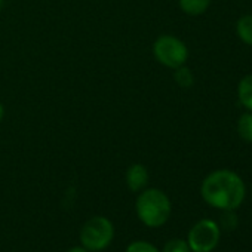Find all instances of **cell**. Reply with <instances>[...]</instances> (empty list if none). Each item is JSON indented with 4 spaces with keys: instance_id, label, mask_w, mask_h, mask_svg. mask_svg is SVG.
<instances>
[{
    "instance_id": "obj_1",
    "label": "cell",
    "mask_w": 252,
    "mask_h": 252,
    "mask_svg": "<svg viewBox=\"0 0 252 252\" xmlns=\"http://www.w3.org/2000/svg\"><path fill=\"white\" fill-rule=\"evenodd\" d=\"M203 200L218 209L233 211L240 206L245 197V184L242 178L228 169H220L209 174L202 183Z\"/></svg>"
},
{
    "instance_id": "obj_2",
    "label": "cell",
    "mask_w": 252,
    "mask_h": 252,
    "mask_svg": "<svg viewBox=\"0 0 252 252\" xmlns=\"http://www.w3.org/2000/svg\"><path fill=\"white\" fill-rule=\"evenodd\" d=\"M137 215L147 227L163 225L171 215V200L159 189H146L135 203Z\"/></svg>"
},
{
    "instance_id": "obj_3",
    "label": "cell",
    "mask_w": 252,
    "mask_h": 252,
    "mask_svg": "<svg viewBox=\"0 0 252 252\" xmlns=\"http://www.w3.org/2000/svg\"><path fill=\"white\" fill-rule=\"evenodd\" d=\"M114 237V227L105 217H92L80 230V243L89 252L105 249Z\"/></svg>"
},
{
    "instance_id": "obj_4",
    "label": "cell",
    "mask_w": 252,
    "mask_h": 252,
    "mask_svg": "<svg viewBox=\"0 0 252 252\" xmlns=\"http://www.w3.org/2000/svg\"><path fill=\"white\" fill-rule=\"evenodd\" d=\"M153 54L162 65L172 70L186 65L189 60V49L186 43L171 34H163L156 39L153 43Z\"/></svg>"
},
{
    "instance_id": "obj_5",
    "label": "cell",
    "mask_w": 252,
    "mask_h": 252,
    "mask_svg": "<svg viewBox=\"0 0 252 252\" xmlns=\"http://www.w3.org/2000/svg\"><path fill=\"white\" fill-rule=\"evenodd\" d=\"M220 240V227L211 220H202L189 233V246L194 252H211Z\"/></svg>"
},
{
    "instance_id": "obj_6",
    "label": "cell",
    "mask_w": 252,
    "mask_h": 252,
    "mask_svg": "<svg viewBox=\"0 0 252 252\" xmlns=\"http://www.w3.org/2000/svg\"><path fill=\"white\" fill-rule=\"evenodd\" d=\"M126 184H128V189L134 193L143 191L146 189V186L149 184L147 168L141 163L131 165L128 168V171H126Z\"/></svg>"
},
{
    "instance_id": "obj_7",
    "label": "cell",
    "mask_w": 252,
    "mask_h": 252,
    "mask_svg": "<svg viewBox=\"0 0 252 252\" xmlns=\"http://www.w3.org/2000/svg\"><path fill=\"white\" fill-rule=\"evenodd\" d=\"M211 0H180V8L190 17H199L208 11Z\"/></svg>"
},
{
    "instance_id": "obj_8",
    "label": "cell",
    "mask_w": 252,
    "mask_h": 252,
    "mask_svg": "<svg viewBox=\"0 0 252 252\" xmlns=\"http://www.w3.org/2000/svg\"><path fill=\"white\" fill-rule=\"evenodd\" d=\"M237 95L240 102L252 113V74L245 76L237 86Z\"/></svg>"
},
{
    "instance_id": "obj_9",
    "label": "cell",
    "mask_w": 252,
    "mask_h": 252,
    "mask_svg": "<svg viewBox=\"0 0 252 252\" xmlns=\"http://www.w3.org/2000/svg\"><path fill=\"white\" fill-rule=\"evenodd\" d=\"M236 32H237L239 39L243 43L252 46V15L246 14V15L240 17L236 24Z\"/></svg>"
},
{
    "instance_id": "obj_10",
    "label": "cell",
    "mask_w": 252,
    "mask_h": 252,
    "mask_svg": "<svg viewBox=\"0 0 252 252\" xmlns=\"http://www.w3.org/2000/svg\"><path fill=\"white\" fill-rule=\"evenodd\" d=\"M237 132H239V137L243 141L252 143V113H243L239 117Z\"/></svg>"
},
{
    "instance_id": "obj_11",
    "label": "cell",
    "mask_w": 252,
    "mask_h": 252,
    "mask_svg": "<svg viewBox=\"0 0 252 252\" xmlns=\"http://www.w3.org/2000/svg\"><path fill=\"white\" fill-rule=\"evenodd\" d=\"M174 79H175V82H177L181 88H190V86L194 83L193 71H191L189 67H186V65H181V67L175 68Z\"/></svg>"
},
{
    "instance_id": "obj_12",
    "label": "cell",
    "mask_w": 252,
    "mask_h": 252,
    "mask_svg": "<svg viewBox=\"0 0 252 252\" xmlns=\"http://www.w3.org/2000/svg\"><path fill=\"white\" fill-rule=\"evenodd\" d=\"M125 252H159L156 246H153L152 243L149 242H144V240H137V242H132L128 245Z\"/></svg>"
},
{
    "instance_id": "obj_13",
    "label": "cell",
    "mask_w": 252,
    "mask_h": 252,
    "mask_svg": "<svg viewBox=\"0 0 252 252\" xmlns=\"http://www.w3.org/2000/svg\"><path fill=\"white\" fill-rule=\"evenodd\" d=\"M163 252H190V246L186 240L172 239L165 245Z\"/></svg>"
},
{
    "instance_id": "obj_14",
    "label": "cell",
    "mask_w": 252,
    "mask_h": 252,
    "mask_svg": "<svg viewBox=\"0 0 252 252\" xmlns=\"http://www.w3.org/2000/svg\"><path fill=\"white\" fill-rule=\"evenodd\" d=\"M222 224H224V227H227V228H234L236 224H237L236 215H234L231 211H225V214L222 215Z\"/></svg>"
},
{
    "instance_id": "obj_15",
    "label": "cell",
    "mask_w": 252,
    "mask_h": 252,
    "mask_svg": "<svg viewBox=\"0 0 252 252\" xmlns=\"http://www.w3.org/2000/svg\"><path fill=\"white\" fill-rule=\"evenodd\" d=\"M67 252H89L86 248H83V246H76V248H71V249H68Z\"/></svg>"
},
{
    "instance_id": "obj_16",
    "label": "cell",
    "mask_w": 252,
    "mask_h": 252,
    "mask_svg": "<svg viewBox=\"0 0 252 252\" xmlns=\"http://www.w3.org/2000/svg\"><path fill=\"white\" fill-rule=\"evenodd\" d=\"M3 117H5V107H3L2 102H0V122L3 120Z\"/></svg>"
},
{
    "instance_id": "obj_17",
    "label": "cell",
    "mask_w": 252,
    "mask_h": 252,
    "mask_svg": "<svg viewBox=\"0 0 252 252\" xmlns=\"http://www.w3.org/2000/svg\"><path fill=\"white\" fill-rule=\"evenodd\" d=\"M2 6H3V0H0V9H2Z\"/></svg>"
}]
</instances>
